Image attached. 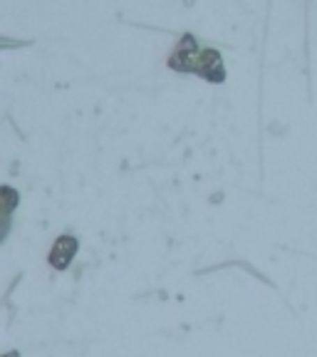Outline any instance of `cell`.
I'll list each match as a JSON object with an SVG mask.
<instances>
[{"label":"cell","mask_w":317,"mask_h":357,"mask_svg":"<svg viewBox=\"0 0 317 357\" xmlns=\"http://www.w3.org/2000/svg\"><path fill=\"white\" fill-rule=\"evenodd\" d=\"M199 57H201L199 43H196L191 35H184V38L178 40L176 52H173L171 60H169V67H171V70H178V73H196Z\"/></svg>","instance_id":"obj_1"},{"label":"cell","mask_w":317,"mask_h":357,"mask_svg":"<svg viewBox=\"0 0 317 357\" xmlns=\"http://www.w3.org/2000/svg\"><path fill=\"white\" fill-rule=\"evenodd\" d=\"M196 75H201L203 79L208 82H223L226 79V70H223V57L218 50H201V57H199V67H196Z\"/></svg>","instance_id":"obj_2"},{"label":"cell","mask_w":317,"mask_h":357,"mask_svg":"<svg viewBox=\"0 0 317 357\" xmlns=\"http://www.w3.org/2000/svg\"><path fill=\"white\" fill-rule=\"evenodd\" d=\"M77 248H79V243H77L75 236H60V238L55 241V245H52V251H50V266L57 268V271L70 268V263H72Z\"/></svg>","instance_id":"obj_3"}]
</instances>
